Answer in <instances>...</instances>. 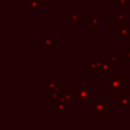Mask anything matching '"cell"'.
<instances>
[{
  "mask_svg": "<svg viewBox=\"0 0 130 130\" xmlns=\"http://www.w3.org/2000/svg\"><path fill=\"white\" fill-rule=\"evenodd\" d=\"M123 74H111L104 80V86L105 88L109 89L110 93H119L123 91Z\"/></svg>",
  "mask_w": 130,
  "mask_h": 130,
  "instance_id": "6da1fadb",
  "label": "cell"
},
{
  "mask_svg": "<svg viewBox=\"0 0 130 130\" xmlns=\"http://www.w3.org/2000/svg\"><path fill=\"white\" fill-rule=\"evenodd\" d=\"M90 111L95 116L104 117L106 112L110 111V103L106 102L104 98H95L94 102H90Z\"/></svg>",
  "mask_w": 130,
  "mask_h": 130,
  "instance_id": "7a4b0ae2",
  "label": "cell"
},
{
  "mask_svg": "<svg viewBox=\"0 0 130 130\" xmlns=\"http://www.w3.org/2000/svg\"><path fill=\"white\" fill-rule=\"evenodd\" d=\"M74 99L76 100L77 103L80 102H86L90 103L91 102V90L86 86L85 83H77L76 84V91L73 93Z\"/></svg>",
  "mask_w": 130,
  "mask_h": 130,
  "instance_id": "3957f363",
  "label": "cell"
},
{
  "mask_svg": "<svg viewBox=\"0 0 130 130\" xmlns=\"http://www.w3.org/2000/svg\"><path fill=\"white\" fill-rule=\"evenodd\" d=\"M53 104H54V108H53L54 112H57L58 113V116L62 117L65 114L66 110H67V105L68 104L63 100L62 96L60 99H58L57 101L53 102Z\"/></svg>",
  "mask_w": 130,
  "mask_h": 130,
  "instance_id": "277c9868",
  "label": "cell"
},
{
  "mask_svg": "<svg viewBox=\"0 0 130 130\" xmlns=\"http://www.w3.org/2000/svg\"><path fill=\"white\" fill-rule=\"evenodd\" d=\"M50 91V102L53 103L55 101H57L58 99H60L63 94V84L62 83H58L55 87L49 89Z\"/></svg>",
  "mask_w": 130,
  "mask_h": 130,
  "instance_id": "5b68a950",
  "label": "cell"
},
{
  "mask_svg": "<svg viewBox=\"0 0 130 130\" xmlns=\"http://www.w3.org/2000/svg\"><path fill=\"white\" fill-rule=\"evenodd\" d=\"M119 21V32L118 37L119 38H127L130 39V27L128 26L127 23L123 22V20H118Z\"/></svg>",
  "mask_w": 130,
  "mask_h": 130,
  "instance_id": "8992f818",
  "label": "cell"
},
{
  "mask_svg": "<svg viewBox=\"0 0 130 130\" xmlns=\"http://www.w3.org/2000/svg\"><path fill=\"white\" fill-rule=\"evenodd\" d=\"M118 106L120 108H122V107H129V96H128L127 92H124V91L119 92V103H118Z\"/></svg>",
  "mask_w": 130,
  "mask_h": 130,
  "instance_id": "52a82bcc",
  "label": "cell"
},
{
  "mask_svg": "<svg viewBox=\"0 0 130 130\" xmlns=\"http://www.w3.org/2000/svg\"><path fill=\"white\" fill-rule=\"evenodd\" d=\"M101 26V16L100 14L90 15V28H100Z\"/></svg>",
  "mask_w": 130,
  "mask_h": 130,
  "instance_id": "ba28073f",
  "label": "cell"
},
{
  "mask_svg": "<svg viewBox=\"0 0 130 130\" xmlns=\"http://www.w3.org/2000/svg\"><path fill=\"white\" fill-rule=\"evenodd\" d=\"M113 68H114V66H112L109 62H104L103 65H102V66L100 67V69H99V73H100L101 75L109 74L110 71H111Z\"/></svg>",
  "mask_w": 130,
  "mask_h": 130,
  "instance_id": "9c48e42d",
  "label": "cell"
},
{
  "mask_svg": "<svg viewBox=\"0 0 130 130\" xmlns=\"http://www.w3.org/2000/svg\"><path fill=\"white\" fill-rule=\"evenodd\" d=\"M40 44H41V46H42L43 48H45V51H48L49 48L53 46V39H52V38H51V39H48V38H46V37H45V38H42Z\"/></svg>",
  "mask_w": 130,
  "mask_h": 130,
  "instance_id": "30bf717a",
  "label": "cell"
},
{
  "mask_svg": "<svg viewBox=\"0 0 130 130\" xmlns=\"http://www.w3.org/2000/svg\"><path fill=\"white\" fill-rule=\"evenodd\" d=\"M85 68H86V70H89L90 71V74H92V75H94L96 73V71H98V67H96L95 61H91V60L89 61V60H87L86 61Z\"/></svg>",
  "mask_w": 130,
  "mask_h": 130,
  "instance_id": "8fae6325",
  "label": "cell"
},
{
  "mask_svg": "<svg viewBox=\"0 0 130 130\" xmlns=\"http://www.w3.org/2000/svg\"><path fill=\"white\" fill-rule=\"evenodd\" d=\"M59 83V80L56 78H50V79H45V88L51 89L53 87H55L57 84Z\"/></svg>",
  "mask_w": 130,
  "mask_h": 130,
  "instance_id": "7c38bea8",
  "label": "cell"
},
{
  "mask_svg": "<svg viewBox=\"0 0 130 130\" xmlns=\"http://www.w3.org/2000/svg\"><path fill=\"white\" fill-rule=\"evenodd\" d=\"M109 63L112 66H117L119 64V58H118V56L114 55V53L112 51L109 52Z\"/></svg>",
  "mask_w": 130,
  "mask_h": 130,
  "instance_id": "4fadbf2b",
  "label": "cell"
},
{
  "mask_svg": "<svg viewBox=\"0 0 130 130\" xmlns=\"http://www.w3.org/2000/svg\"><path fill=\"white\" fill-rule=\"evenodd\" d=\"M62 98H63V100H64L67 104L72 103V102H73V99H74L73 93H71V92H63Z\"/></svg>",
  "mask_w": 130,
  "mask_h": 130,
  "instance_id": "5bb4252c",
  "label": "cell"
},
{
  "mask_svg": "<svg viewBox=\"0 0 130 130\" xmlns=\"http://www.w3.org/2000/svg\"><path fill=\"white\" fill-rule=\"evenodd\" d=\"M71 14H72V16H73L74 22H76V23H81V22H82V16L77 13V10H75V9L72 10Z\"/></svg>",
  "mask_w": 130,
  "mask_h": 130,
  "instance_id": "9a60e30c",
  "label": "cell"
},
{
  "mask_svg": "<svg viewBox=\"0 0 130 130\" xmlns=\"http://www.w3.org/2000/svg\"><path fill=\"white\" fill-rule=\"evenodd\" d=\"M26 3H27L28 5H30V8H31V9H35V10L39 9V7H40V0H31L30 2L27 1Z\"/></svg>",
  "mask_w": 130,
  "mask_h": 130,
  "instance_id": "2e32d148",
  "label": "cell"
},
{
  "mask_svg": "<svg viewBox=\"0 0 130 130\" xmlns=\"http://www.w3.org/2000/svg\"><path fill=\"white\" fill-rule=\"evenodd\" d=\"M114 18L117 19V20H124V19H127L128 18V15L127 14H124V13H117L114 15Z\"/></svg>",
  "mask_w": 130,
  "mask_h": 130,
  "instance_id": "e0dca14e",
  "label": "cell"
},
{
  "mask_svg": "<svg viewBox=\"0 0 130 130\" xmlns=\"http://www.w3.org/2000/svg\"><path fill=\"white\" fill-rule=\"evenodd\" d=\"M128 4V0H118V5H121V6H126Z\"/></svg>",
  "mask_w": 130,
  "mask_h": 130,
  "instance_id": "ac0fdd59",
  "label": "cell"
},
{
  "mask_svg": "<svg viewBox=\"0 0 130 130\" xmlns=\"http://www.w3.org/2000/svg\"><path fill=\"white\" fill-rule=\"evenodd\" d=\"M123 60H124V61L129 60V54H128V51H124V52H123Z\"/></svg>",
  "mask_w": 130,
  "mask_h": 130,
  "instance_id": "d6986e66",
  "label": "cell"
},
{
  "mask_svg": "<svg viewBox=\"0 0 130 130\" xmlns=\"http://www.w3.org/2000/svg\"><path fill=\"white\" fill-rule=\"evenodd\" d=\"M67 22H68V23H72V22H74L72 14H68V15H67Z\"/></svg>",
  "mask_w": 130,
  "mask_h": 130,
  "instance_id": "ffe728a7",
  "label": "cell"
},
{
  "mask_svg": "<svg viewBox=\"0 0 130 130\" xmlns=\"http://www.w3.org/2000/svg\"><path fill=\"white\" fill-rule=\"evenodd\" d=\"M126 92L128 93V96H129V107H130V88H128Z\"/></svg>",
  "mask_w": 130,
  "mask_h": 130,
  "instance_id": "44dd1931",
  "label": "cell"
},
{
  "mask_svg": "<svg viewBox=\"0 0 130 130\" xmlns=\"http://www.w3.org/2000/svg\"><path fill=\"white\" fill-rule=\"evenodd\" d=\"M127 51H128V54H129V59H130V47L127 48Z\"/></svg>",
  "mask_w": 130,
  "mask_h": 130,
  "instance_id": "7402d4cb",
  "label": "cell"
}]
</instances>
